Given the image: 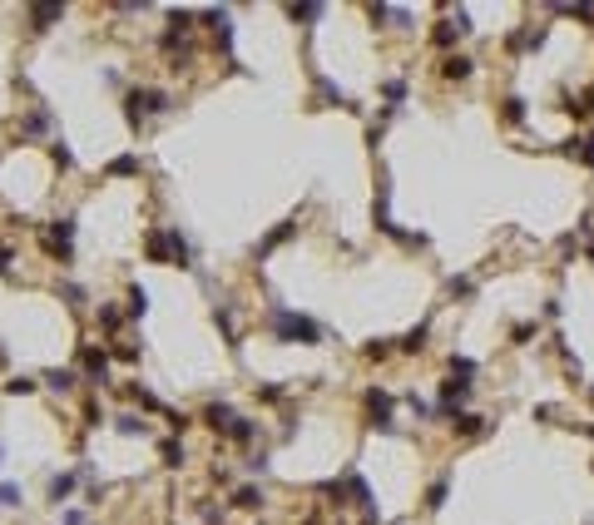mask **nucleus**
Wrapping results in <instances>:
<instances>
[{"instance_id":"20","label":"nucleus","mask_w":594,"mask_h":525,"mask_svg":"<svg viewBox=\"0 0 594 525\" xmlns=\"http://www.w3.org/2000/svg\"><path fill=\"white\" fill-rule=\"evenodd\" d=\"M288 15H292V20H317L322 6H288Z\"/></svg>"},{"instance_id":"26","label":"nucleus","mask_w":594,"mask_h":525,"mask_svg":"<svg viewBox=\"0 0 594 525\" xmlns=\"http://www.w3.org/2000/svg\"><path fill=\"white\" fill-rule=\"evenodd\" d=\"M579 159L594 169V134H584V139H579Z\"/></svg>"},{"instance_id":"24","label":"nucleus","mask_w":594,"mask_h":525,"mask_svg":"<svg viewBox=\"0 0 594 525\" xmlns=\"http://www.w3.org/2000/svg\"><path fill=\"white\" fill-rule=\"evenodd\" d=\"M451 372H456V377H470L475 362H470V357H451Z\"/></svg>"},{"instance_id":"16","label":"nucleus","mask_w":594,"mask_h":525,"mask_svg":"<svg viewBox=\"0 0 594 525\" xmlns=\"http://www.w3.org/2000/svg\"><path fill=\"white\" fill-rule=\"evenodd\" d=\"M144 307H149V293H144V288H129V312H134V318H144Z\"/></svg>"},{"instance_id":"21","label":"nucleus","mask_w":594,"mask_h":525,"mask_svg":"<svg viewBox=\"0 0 594 525\" xmlns=\"http://www.w3.org/2000/svg\"><path fill=\"white\" fill-rule=\"evenodd\" d=\"M441 501H446V481H436V486L426 491V505H431V510H441Z\"/></svg>"},{"instance_id":"27","label":"nucleus","mask_w":594,"mask_h":525,"mask_svg":"<svg viewBox=\"0 0 594 525\" xmlns=\"http://www.w3.org/2000/svg\"><path fill=\"white\" fill-rule=\"evenodd\" d=\"M50 159H55L60 169H70V149H65V144H50Z\"/></svg>"},{"instance_id":"31","label":"nucleus","mask_w":594,"mask_h":525,"mask_svg":"<svg viewBox=\"0 0 594 525\" xmlns=\"http://www.w3.org/2000/svg\"><path fill=\"white\" fill-rule=\"evenodd\" d=\"M589 262H594V243H589Z\"/></svg>"},{"instance_id":"4","label":"nucleus","mask_w":594,"mask_h":525,"mask_svg":"<svg viewBox=\"0 0 594 525\" xmlns=\"http://www.w3.org/2000/svg\"><path fill=\"white\" fill-rule=\"evenodd\" d=\"M466 397H470V382H456V377H451V382H441V406H446L451 416H456V406H461Z\"/></svg>"},{"instance_id":"14","label":"nucleus","mask_w":594,"mask_h":525,"mask_svg":"<svg viewBox=\"0 0 594 525\" xmlns=\"http://www.w3.org/2000/svg\"><path fill=\"white\" fill-rule=\"evenodd\" d=\"M500 114H505V124H525V99H515V94H510Z\"/></svg>"},{"instance_id":"29","label":"nucleus","mask_w":594,"mask_h":525,"mask_svg":"<svg viewBox=\"0 0 594 525\" xmlns=\"http://www.w3.org/2000/svg\"><path fill=\"white\" fill-rule=\"evenodd\" d=\"M114 357H119V362H134V342L119 337V342H114Z\"/></svg>"},{"instance_id":"7","label":"nucleus","mask_w":594,"mask_h":525,"mask_svg":"<svg viewBox=\"0 0 594 525\" xmlns=\"http://www.w3.org/2000/svg\"><path fill=\"white\" fill-rule=\"evenodd\" d=\"M470 65H475L470 55H446V60H441V75H446V80H466Z\"/></svg>"},{"instance_id":"12","label":"nucleus","mask_w":594,"mask_h":525,"mask_svg":"<svg viewBox=\"0 0 594 525\" xmlns=\"http://www.w3.org/2000/svg\"><path fill=\"white\" fill-rule=\"evenodd\" d=\"M288 233H292V223H278L273 233H267V238H262V248H258V258H267V253H273V248H278V243H283Z\"/></svg>"},{"instance_id":"28","label":"nucleus","mask_w":594,"mask_h":525,"mask_svg":"<svg viewBox=\"0 0 594 525\" xmlns=\"http://www.w3.org/2000/svg\"><path fill=\"white\" fill-rule=\"evenodd\" d=\"M475 288H470V278H451V297H470Z\"/></svg>"},{"instance_id":"30","label":"nucleus","mask_w":594,"mask_h":525,"mask_svg":"<svg viewBox=\"0 0 594 525\" xmlns=\"http://www.w3.org/2000/svg\"><path fill=\"white\" fill-rule=\"evenodd\" d=\"M10 268V243H0V273Z\"/></svg>"},{"instance_id":"5","label":"nucleus","mask_w":594,"mask_h":525,"mask_svg":"<svg viewBox=\"0 0 594 525\" xmlns=\"http://www.w3.org/2000/svg\"><path fill=\"white\" fill-rule=\"evenodd\" d=\"M80 362H84V372H89L94 382H110V362H104V352L84 347V352H80Z\"/></svg>"},{"instance_id":"13","label":"nucleus","mask_w":594,"mask_h":525,"mask_svg":"<svg viewBox=\"0 0 594 525\" xmlns=\"http://www.w3.org/2000/svg\"><path fill=\"white\" fill-rule=\"evenodd\" d=\"M233 505H243V510H258V505H262V491H258V486H243V491L233 496Z\"/></svg>"},{"instance_id":"17","label":"nucleus","mask_w":594,"mask_h":525,"mask_svg":"<svg viewBox=\"0 0 594 525\" xmlns=\"http://www.w3.org/2000/svg\"><path fill=\"white\" fill-rule=\"evenodd\" d=\"M401 347H406V352H421V347H426V323H421V327H411Z\"/></svg>"},{"instance_id":"3","label":"nucleus","mask_w":594,"mask_h":525,"mask_svg":"<svg viewBox=\"0 0 594 525\" xmlns=\"http://www.w3.org/2000/svg\"><path fill=\"white\" fill-rule=\"evenodd\" d=\"M366 411H371V427L392 431V397L387 392H366Z\"/></svg>"},{"instance_id":"22","label":"nucleus","mask_w":594,"mask_h":525,"mask_svg":"<svg viewBox=\"0 0 594 525\" xmlns=\"http://www.w3.org/2000/svg\"><path fill=\"white\" fill-rule=\"evenodd\" d=\"M233 441H253V422H243V416H238V422H233V431H228Z\"/></svg>"},{"instance_id":"8","label":"nucleus","mask_w":594,"mask_h":525,"mask_svg":"<svg viewBox=\"0 0 594 525\" xmlns=\"http://www.w3.org/2000/svg\"><path fill=\"white\" fill-rule=\"evenodd\" d=\"M451 427H456L461 436H480V431H485V427H480V416H470V411H456V416H451Z\"/></svg>"},{"instance_id":"11","label":"nucleus","mask_w":594,"mask_h":525,"mask_svg":"<svg viewBox=\"0 0 594 525\" xmlns=\"http://www.w3.org/2000/svg\"><path fill=\"white\" fill-rule=\"evenodd\" d=\"M119 431H124V436H144L149 422H144V416H134V411H124V416H119Z\"/></svg>"},{"instance_id":"10","label":"nucleus","mask_w":594,"mask_h":525,"mask_svg":"<svg viewBox=\"0 0 594 525\" xmlns=\"http://www.w3.org/2000/svg\"><path fill=\"white\" fill-rule=\"evenodd\" d=\"M45 382L55 387V392H70L75 387V372H70V367H55V372H45Z\"/></svg>"},{"instance_id":"23","label":"nucleus","mask_w":594,"mask_h":525,"mask_svg":"<svg viewBox=\"0 0 594 525\" xmlns=\"http://www.w3.org/2000/svg\"><path fill=\"white\" fill-rule=\"evenodd\" d=\"M6 392H10V397H25V392H35V382H30V377H15V382H6Z\"/></svg>"},{"instance_id":"19","label":"nucleus","mask_w":594,"mask_h":525,"mask_svg":"<svg viewBox=\"0 0 594 525\" xmlns=\"http://www.w3.org/2000/svg\"><path fill=\"white\" fill-rule=\"evenodd\" d=\"M110 174H114V179H124V174H139V164L124 154V159H114V164H110Z\"/></svg>"},{"instance_id":"15","label":"nucleus","mask_w":594,"mask_h":525,"mask_svg":"<svg viewBox=\"0 0 594 525\" xmlns=\"http://www.w3.org/2000/svg\"><path fill=\"white\" fill-rule=\"evenodd\" d=\"M70 491H75V476H55V481H50V501H55V505H60Z\"/></svg>"},{"instance_id":"25","label":"nucleus","mask_w":594,"mask_h":525,"mask_svg":"<svg viewBox=\"0 0 594 525\" xmlns=\"http://www.w3.org/2000/svg\"><path fill=\"white\" fill-rule=\"evenodd\" d=\"M0 505H20V486H10V481L0 486Z\"/></svg>"},{"instance_id":"1","label":"nucleus","mask_w":594,"mask_h":525,"mask_svg":"<svg viewBox=\"0 0 594 525\" xmlns=\"http://www.w3.org/2000/svg\"><path fill=\"white\" fill-rule=\"evenodd\" d=\"M267 327H273L283 342H302V347H317V342H322V327H317L312 318H302V312H288V307H273Z\"/></svg>"},{"instance_id":"6","label":"nucleus","mask_w":594,"mask_h":525,"mask_svg":"<svg viewBox=\"0 0 594 525\" xmlns=\"http://www.w3.org/2000/svg\"><path fill=\"white\" fill-rule=\"evenodd\" d=\"M203 422H208L213 431H233V422H238V416H233V411H228L223 401H213V406L203 411Z\"/></svg>"},{"instance_id":"18","label":"nucleus","mask_w":594,"mask_h":525,"mask_svg":"<svg viewBox=\"0 0 594 525\" xmlns=\"http://www.w3.org/2000/svg\"><path fill=\"white\" fill-rule=\"evenodd\" d=\"M164 466H184V441H164Z\"/></svg>"},{"instance_id":"9","label":"nucleus","mask_w":594,"mask_h":525,"mask_svg":"<svg viewBox=\"0 0 594 525\" xmlns=\"http://www.w3.org/2000/svg\"><path fill=\"white\" fill-rule=\"evenodd\" d=\"M60 15H65V6H35V10H30V20H35V30H45L50 20H60Z\"/></svg>"},{"instance_id":"2","label":"nucleus","mask_w":594,"mask_h":525,"mask_svg":"<svg viewBox=\"0 0 594 525\" xmlns=\"http://www.w3.org/2000/svg\"><path fill=\"white\" fill-rule=\"evenodd\" d=\"M70 238H75V223H70V219H60V223H50V233H45V248L55 253V258H70Z\"/></svg>"}]
</instances>
